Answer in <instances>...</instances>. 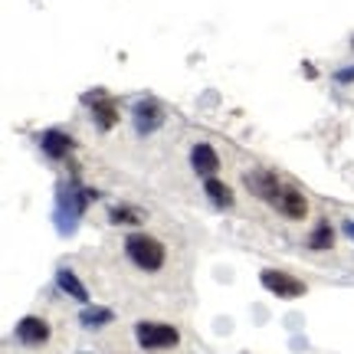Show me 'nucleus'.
<instances>
[{
  "label": "nucleus",
  "mask_w": 354,
  "mask_h": 354,
  "mask_svg": "<svg viewBox=\"0 0 354 354\" xmlns=\"http://www.w3.org/2000/svg\"><path fill=\"white\" fill-rule=\"evenodd\" d=\"M17 338L24 344H46L50 342V325L37 315H26L17 322Z\"/></svg>",
  "instance_id": "5"
},
{
  "label": "nucleus",
  "mask_w": 354,
  "mask_h": 354,
  "mask_svg": "<svg viewBox=\"0 0 354 354\" xmlns=\"http://www.w3.org/2000/svg\"><path fill=\"white\" fill-rule=\"evenodd\" d=\"M207 197H214V203H220V207H230V203H233V190H230L223 180L210 177V180H207Z\"/></svg>",
  "instance_id": "11"
},
{
  "label": "nucleus",
  "mask_w": 354,
  "mask_h": 354,
  "mask_svg": "<svg viewBox=\"0 0 354 354\" xmlns=\"http://www.w3.org/2000/svg\"><path fill=\"white\" fill-rule=\"evenodd\" d=\"M243 180H246V187L253 190L256 197H263V201H269V203H276L279 194H282V184H279V177L269 174V171H250V174L243 177Z\"/></svg>",
  "instance_id": "4"
},
{
  "label": "nucleus",
  "mask_w": 354,
  "mask_h": 354,
  "mask_svg": "<svg viewBox=\"0 0 354 354\" xmlns=\"http://www.w3.org/2000/svg\"><path fill=\"white\" fill-rule=\"evenodd\" d=\"M43 148H46L50 158H63V154L73 148V141L66 138L63 131H46V135H43Z\"/></svg>",
  "instance_id": "9"
},
{
  "label": "nucleus",
  "mask_w": 354,
  "mask_h": 354,
  "mask_svg": "<svg viewBox=\"0 0 354 354\" xmlns=\"http://www.w3.org/2000/svg\"><path fill=\"white\" fill-rule=\"evenodd\" d=\"M112 220H115V223H141V214H135V210H125V207H115V210H112Z\"/></svg>",
  "instance_id": "14"
},
{
  "label": "nucleus",
  "mask_w": 354,
  "mask_h": 354,
  "mask_svg": "<svg viewBox=\"0 0 354 354\" xmlns=\"http://www.w3.org/2000/svg\"><path fill=\"white\" fill-rule=\"evenodd\" d=\"M276 210L279 214H286L289 220H305V214H308V201H305L299 190L282 187V194H279V201H276Z\"/></svg>",
  "instance_id": "7"
},
{
  "label": "nucleus",
  "mask_w": 354,
  "mask_h": 354,
  "mask_svg": "<svg viewBox=\"0 0 354 354\" xmlns=\"http://www.w3.org/2000/svg\"><path fill=\"white\" fill-rule=\"evenodd\" d=\"M259 282H263L272 295H279V299H299V295H305L302 279L289 276V272H279V269H263V272H259Z\"/></svg>",
  "instance_id": "3"
},
{
  "label": "nucleus",
  "mask_w": 354,
  "mask_h": 354,
  "mask_svg": "<svg viewBox=\"0 0 354 354\" xmlns=\"http://www.w3.org/2000/svg\"><path fill=\"white\" fill-rule=\"evenodd\" d=\"M125 253H128V259L138 266V269H145V272H158L167 259L165 243L148 236V233H131L125 240Z\"/></svg>",
  "instance_id": "1"
},
{
  "label": "nucleus",
  "mask_w": 354,
  "mask_h": 354,
  "mask_svg": "<svg viewBox=\"0 0 354 354\" xmlns=\"http://www.w3.org/2000/svg\"><path fill=\"white\" fill-rule=\"evenodd\" d=\"M190 165H194L197 174H203L207 180H210V177L220 171V158H216V151L210 148V145H203L201 141V145H194V148H190Z\"/></svg>",
  "instance_id": "6"
},
{
  "label": "nucleus",
  "mask_w": 354,
  "mask_h": 354,
  "mask_svg": "<svg viewBox=\"0 0 354 354\" xmlns=\"http://www.w3.org/2000/svg\"><path fill=\"white\" fill-rule=\"evenodd\" d=\"M308 246H312V250H331V246H335V233H331L328 223H318L315 233L308 236Z\"/></svg>",
  "instance_id": "12"
},
{
  "label": "nucleus",
  "mask_w": 354,
  "mask_h": 354,
  "mask_svg": "<svg viewBox=\"0 0 354 354\" xmlns=\"http://www.w3.org/2000/svg\"><path fill=\"white\" fill-rule=\"evenodd\" d=\"M135 338L145 351H165V348H177L180 331L174 325H165V322H141L135 328Z\"/></svg>",
  "instance_id": "2"
},
{
  "label": "nucleus",
  "mask_w": 354,
  "mask_h": 354,
  "mask_svg": "<svg viewBox=\"0 0 354 354\" xmlns=\"http://www.w3.org/2000/svg\"><path fill=\"white\" fill-rule=\"evenodd\" d=\"M59 286H63L73 299H79V302H86V289L79 286V279L73 276V272H59Z\"/></svg>",
  "instance_id": "13"
},
{
  "label": "nucleus",
  "mask_w": 354,
  "mask_h": 354,
  "mask_svg": "<svg viewBox=\"0 0 354 354\" xmlns=\"http://www.w3.org/2000/svg\"><path fill=\"white\" fill-rule=\"evenodd\" d=\"M161 118H165V112H161V105L154 99H145L135 105V122H138L141 131H148V128H158L161 125Z\"/></svg>",
  "instance_id": "8"
},
{
  "label": "nucleus",
  "mask_w": 354,
  "mask_h": 354,
  "mask_svg": "<svg viewBox=\"0 0 354 354\" xmlns=\"http://www.w3.org/2000/svg\"><path fill=\"white\" fill-rule=\"evenodd\" d=\"M92 112H95V122L102 128H112L118 122V112H115V102L112 99H95L92 102Z\"/></svg>",
  "instance_id": "10"
}]
</instances>
